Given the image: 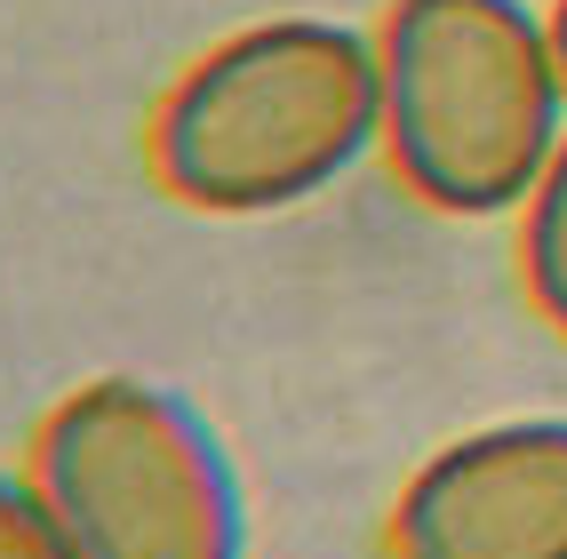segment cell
<instances>
[{
    "label": "cell",
    "mask_w": 567,
    "mask_h": 559,
    "mask_svg": "<svg viewBox=\"0 0 567 559\" xmlns=\"http://www.w3.org/2000/svg\"><path fill=\"white\" fill-rule=\"evenodd\" d=\"M375 81L384 161L440 216H519L567 136V72L536 0H392Z\"/></svg>",
    "instance_id": "7a4b0ae2"
},
{
    "label": "cell",
    "mask_w": 567,
    "mask_h": 559,
    "mask_svg": "<svg viewBox=\"0 0 567 559\" xmlns=\"http://www.w3.org/2000/svg\"><path fill=\"white\" fill-rule=\"evenodd\" d=\"M0 559H72L41 488H32V472H0Z\"/></svg>",
    "instance_id": "8992f818"
},
{
    "label": "cell",
    "mask_w": 567,
    "mask_h": 559,
    "mask_svg": "<svg viewBox=\"0 0 567 559\" xmlns=\"http://www.w3.org/2000/svg\"><path fill=\"white\" fill-rule=\"evenodd\" d=\"M384 153L375 32L344 17H264L208 41L144 121V168L176 208L280 216Z\"/></svg>",
    "instance_id": "6da1fadb"
},
{
    "label": "cell",
    "mask_w": 567,
    "mask_h": 559,
    "mask_svg": "<svg viewBox=\"0 0 567 559\" xmlns=\"http://www.w3.org/2000/svg\"><path fill=\"white\" fill-rule=\"evenodd\" d=\"M24 472L72 559H248L240 464L176 384H72L32 424Z\"/></svg>",
    "instance_id": "3957f363"
},
{
    "label": "cell",
    "mask_w": 567,
    "mask_h": 559,
    "mask_svg": "<svg viewBox=\"0 0 567 559\" xmlns=\"http://www.w3.org/2000/svg\"><path fill=\"white\" fill-rule=\"evenodd\" d=\"M519 288L551 335H567V136L519 200Z\"/></svg>",
    "instance_id": "5b68a950"
},
{
    "label": "cell",
    "mask_w": 567,
    "mask_h": 559,
    "mask_svg": "<svg viewBox=\"0 0 567 559\" xmlns=\"http://www.w3.org/2000/svg\"><path fill=\"white\" fill-rule=\"evenodd\" d=\"M384 559H567V416L432 447L384 511Z\"/></svg>",
    "instance_id": "277c9868"
},
{
    "label": "cell",
    "mask_w": 567,
    "mask_h": 559,
    "mask_svg": "<svg viewBox=\"0 0 567 559\" xmlns=\"http://www.w3.org/2000/svg\"><path fill=\"white\" fill-rule=\"evenodd\" d=\"M544 24H551V49H559V72H567V0H551V9H544Z\"/></svg>",
    "instance_id": "52a82bcc"
}]
</instances>
